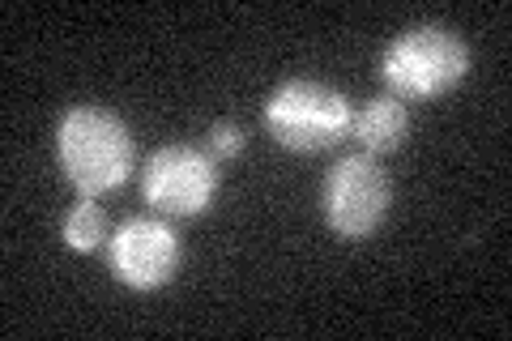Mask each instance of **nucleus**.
Segmentation results:
<instances>
[{
  "label": "nucleus",
  "mask_w": 512,
  "mask_h": 341,
  "mask_svg": "<svg viewBox=\"0 0 512 341\" xmlns=\"http://www.w3.org/2000/svg\"><path fill=\"white\" fill-rule=\"evenodd\" d=\"M56 162L82 197H107L133 171V133L107 107H69L56 124Z\"/></svg>",
  "instance_id": "obj_1"
},
{
  "label": "nucleus",
  "mask_w": 512,
  "mask_h": 341,
  "mask_svg": "<svg viewBox=\"0 0 512 341\" xmlns=\"http://www.w3.org/2000/svg\"><path fill=\"white\" fill-rule=\"evenodd\" d=\"M470 73V47L448 26H410L380 56V77L389 81L393 99L431 103L457 90Z\"/></svg>",
  "instance_id": "obj_2"
},
{
  "label": "nucleus",
  "mask_w": 512,
  "mask_h": 341,
  "mask_svg": "<svg viewBox=\"0 0 512 341\" xmlns=\"http://www.w3.org/2000/svg\"><path fill=\"white\" fill-rule=\"evenodd\" d=\"M355 107L342 90L325 81H282L265 103V128L282 150L291 154H320L350 137Z\"/></svg>",
  "instance_id": "obj_3"
},
{
  "label": "nucleus",
  "mask_w": 512,
  "mask_h": 341,
  "mask_svg": "<svg viewBox=\"0 0 512 341\" xmlns=\"http://www.w3.org/2000/svg\"><path fill=\"white\" fill-rule=\"evenodd\" d=\"M389 175L380 171L372 154H350L329 171L325 188H320V205H325V222L338 239H372L380 222L389 218Z\"/></svg>",
  "instance_id": "obj_4"
},
{
  "label": "nucleus",
  "mask_w": 512,
  "mask_h": 341,
  "mask_svg": "<svg viewBox=\"0 0 512 341\" xmlns=\"http://www.w3.org/2000/svg\"><path fill=\"white\" fill-rule=\"evenodd\" d=\"M141 197L163 218H201L218 197V162L192 145H163L141 171Z\"/></svg>",
  "instance_id": "obj_5"
},
{
  "label": "nucleus",
  "mask_w": 512,
  "mask_h": 341,
  "mask_svg": "<svg viewBox=\"0 0 512 341\" xmlns=\"http://www.w3.org/2000/svg\"><path fill=\"white\" fill-rule=\"evenodd\" d=\"M184 265V248L175 226L163 218H128L111 235V269L128 290L167 286Z\"/></svg>",
  "instance_id": "obj_6"
},
{
  "label": "nucleus",
  "mask_w": 512,
  "mask_h": 341,
  "mask_svg": "<svg viewBox=\"0 0 512 341\" xmlns=\"http://www.w3.org/2000/svg\"><path fill=\"white\" fill-rule=\"evenodd\" d=\"M350 133L359 137L363 154H393L402 150V141L410 133V111L402 99H393V94H380V99H367L359 111H355V124H350Z\"/></svg>",
  "instance_id": "obj_7"
},
{
  "label": "nucleus",
  "mask_w": 512,
  "mask_h": 341,
  "mask_svg": "<svg viewBox=\"0 0 512 341\" xmlns=\"http://www.w3.org/2000/svg\"><path fill=\"white\" fill-rule=\"evenodd\" d=\"M60 235H64V243H69L73 252L103 248V243H107V214H103V205H94V197H82L69 209V214H64Z\"/></svg>",
  "instance_id": "obj_8"
},
{
  "label": "nucleus",
  "mask_w": 512,
  "mask_h": 341,
  "mask_svg": "<svg viewBox=\"0 0 512 341\" xmlns=\"http://www.w3.org/2000/svg\"><path fill=\"white\" fill-rule=\"evenodd\" d=\"M244 145H248V133L239 124H231V120L210 124V154L214 158H239L244 154Z\"/></svg>",
  "instance_id": "obj_9"
}]
</instances>
